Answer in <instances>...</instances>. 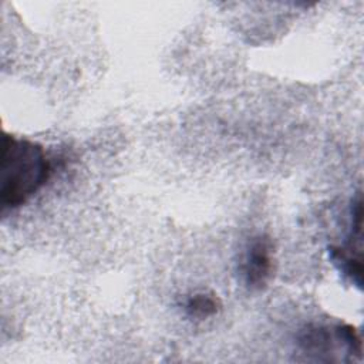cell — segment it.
Here are the masks:
<instances>
[{
    "label": "cell",
    "mask_w": 364,
    "mask_h": 364,
    "mask_svg": "<svg viewBox=\"0 0 364 364\" xmlns=\"http://www.w3.org/2000/svg\"><path fill=\"white\" fill-rule=\"evenodd\" d=\"M51 164L44 148L30 139L4 135L1 142V188L3 212L24 205L47 182Z\"/></svg>",
    "instance_id": "cell-1"
},
{
    "label": "cell",
    "mask_w": 364,
    "mask_h": 364,
    "mask_svg": "<svg viewBox=\"0 0 364 364\" xmlns=\"http://www.w3.org/2000/svg\"><path fill=\"white\" fill-rule=\"evenodd\" d=\"M297 348L313 361H334L336 354L361 357L363 343L358 331L350 324H309L296 337Z\"/></svg>",
    "instance_id": "cell-2"
},
{
    "label": "cell",
    "mask_w": 364,
    "mask_h": 364,
    "mask_svg": "<svg viewBox=\"0 0 364 364\" xmlns=\"http://www.w3.org/2000/svg\"><path fill=\"white\" fill-rule=\"evenodd\" d=\"M361 226H363V202L358 192L350 206V229L341 245L328 247L331 263L341 276L351 284L361 289L363 286V262H361Z\"/></svg>",
    "instance_id": "cell-3"
},
{
    "label": "cell",
    "mask_w": 364,
    "mask_h": 364,
    "mask_svg": "<svg viewBox=\"0 0 364 364\" xmlns=\"http://www.w3.org/2000/svg\"><path fill=\"white\" fill-rule=\"evenodd\" d=\"M239 273L250 290H262L273 274V243L266 235L253 236L242 255Z\"/></svg>",
    "instance_id": "cell-4"
},
{
    "label": "cell",
    "mask_w": 364,
    "mask_h": 364,
    "mask_svg": "<svg viewBox=\"0 0 364 364\" xmlns=\"http://www.w3.org/2000/svg\"><path fill=\"white\" fill-rule=\"evenodd\" d=\"M185 311L192 318H208L215 316L220 309V301L210 293H195L185 301Z\"/></svg>",
    "instance_id": "cell-5"
}]
</instances>
